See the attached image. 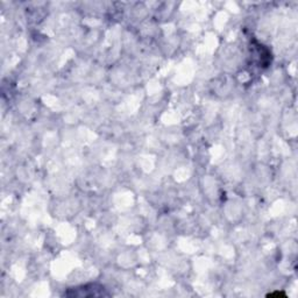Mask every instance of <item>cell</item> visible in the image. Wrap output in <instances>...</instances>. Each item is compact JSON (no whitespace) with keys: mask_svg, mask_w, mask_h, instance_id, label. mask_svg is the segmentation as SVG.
Here are the masks:
<instances>
[{"mask_svg":"<svg viewBox=\"0 0 298 298\" xmlns=\"http://www.w3.org/2000/svg\"><path fill=\"white\" fill-rule=\"evenodd\" d=\"M97 285L93 286V289H88V285L85 286H81V288H76V289H71L73 292L68 291L65 293L66 296H71V297H98V296H105L107 293L104 292V288L100 286L99 289H95Z\"/></svg>","mask_w":298,"mask_h":298,"instance_id":"1","label":"cell"}]
</instances>
